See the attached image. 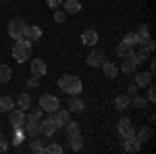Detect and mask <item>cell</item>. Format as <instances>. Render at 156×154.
<instances>
[{
  "label": "cell",
  "mask_w": 156,
  "mask_h": 154,
  "mask_svg": "<svg viewBox=\"0 0 156 154\" xmlns=\"http://www.w3.org/2000/svg\"><path fill=\"white\" fill-rule=\"evenodd\" d=\"M58 88L69 96H77V94H81V90H83L81 79L77 75H62L58 79Z\"/></svg>",
  "instance_id": "6da1fadb"
},
{
  "label": "cell",
  "mask_w": 156,
  "mask_h": 154,
  "mask_svg": "<svg viewBox=\"0 0 156 154\" xmlns=\"http://www.w3.org/2000/svg\"><path fill=\"white\" fill-rule=\"evenodd\" d=\"M29 54H31V42L25 40V38L17 40L15 46H12V56H15V60H17V63H25Z\"/></svg>",
  "instance_id": "7a4b0ae2"
},
{
  "label": "cell",
  "mask_w": 156,
  "mask_h": 154,
  "mask_svg": "<svg viewBox=\"0 0 156 154\" xmlns=\"http://www.w3.org/2000/svg\"><path fill=\"white\" fill-rule=\"evenodd\" d=\"M40 108H42V113H54V110H58L60 108V102H58V98L56 96H52V94H44V96H40Z\"/></svg>",
  "instance_id": "3957f363"
},
{
  "label": "cell",
  "mask_w": 156,
  "mask_h": 154,
  "mask_svg": "<svg viewBox=\"0 0 156 154\" xmlns=\"http://www.w3.org/2000/svg\"><path fill=\"white\" fill-rule=\"evenodd\" d=\"M25 27H27V23H25L23 19H11V23H9V36L12 38V40H21L25 34Z\"/></svg>",
  "instance_id": "277c9868"
},
{
  "label": "cell",
  "mask_w": 156,
  "mask_h": 154,
  "mask_svg": "<svg viewBox=\"0 0 156 154\" xmlns=\"http://www.w3.org/2000/svg\"><path fill=\"white\" fill-rule=\"evenodd\" d=\"M56 129H58V125L54 123V119H52V117L40 121V133H42L44 138H52V135L56 133Z\"/></svg>",
  "instance_id": "5b68a950"
},
{
  "label": "cell",
  "mask_w": 156,
  "mask_h": 154,
  "mask_svg": "<svg viewBox=\"0 0 156 154\" xmlns=\"http://www.w3.org/2000/svg\"><path fill=\"white\" fill-rule=\"evenodd\" d=\"M117 129H119V133H121V138H123V140H125V138L135 135V127H133V123L127 117H123L119 123H117Z\"/></svg>",
  "instance_id": "8992f818"
},
{
  "label": "cell",
  "mask_w": 156,
  "mask_h": 154,
  "mask_svg": "<svg viewBox=\"0 0 156 154\" xmlns=\"http://www.w3.org/2000/svg\"><path fill=\"white\" fill-rule=\"evenodd\" d=\"M9 115H11V117H9V123H11L12 129H15V127H23L25 125V110H21V108H12Z\"/></svg>",
  "instance_id": "52a82bcc"
},
{
  "label": "cell",
  "mask_w": 156,
  "mask_h": 154,
  "mask_svg": "<svg viewBox=\"0 0 156 154\" xmlns=\"http://www.w3.org/2000/svg\"><path fill=\"white\" fill-rule=\"evenodd\" d=\"M104 60H106V56H104V52H102V50H92V52L85 56L87 67H94V69H96V67H100Z\"/></svg>",
  "instance_id": "ba28073f"
},
{
  "label": "cell",
  "mask_w": 156,
  "mask_h": 154,
  "mask_svg": "<svg viewBox=\"0 0 156 154\" xmlns=\"http://www.w3.org/2000/svg\"><path fill=\"white\" fill-rule=\"evenodd\" d=\"M67 110H69V113H77V115H79V113H83V100H81V98H79V94L77 96H71V98H69V102H67Z\"/></svg>",
  "instance_id": "9c48e42d"
},
{
  "label": "cell",
  "mask_w": 156,
  "mask_h": 154,
  "mask_svg": "<svg viewBox=\"0 0 156 154\" xmlns=\"http://www.w3.org/2000/svg\"><path fill=\"white\" fill-rule=\"evenodd\" d=\"M69 115H71L69 110H60V108H58V110H54V113H52V119H54V123H56L58 127H65V125L71 121Z\"/></svg>",
  "instance_id": "30bf717a"
},
{
  "label": "cell",
  "mask_w": 156,
  "mask_h": 154,
  "mask_svg": "<svg viewBox=\"0 0 156 154\" xmlns=\"http://www.w3.org/2000/svg\"><path fill=\"white\" fill-rule=\"evenodd\" d=\"M140 148H142V144H140V140L135 135L125 138V142H123V150L125 152H140Z\"/></svg>",
  "instance_id": "8fae6325"
},
{
  "label": "cell",
  "mask_w": 156,
  "mask_h": 154,
  "mask_svg": "<svg viewBox=\"0 0 156 154\" xmlns=\"http://www.w3.org/2000/svg\"><path fill=\"white\" fill-rule=\"evenodd\" d=\"M23 38H25V40H29V42H36V40L42 38V29H40L37 25H27V27H25Z\"/></svg>",
  "instance_id": "7c38bea8"
},
{
  "label": "cell",
  "mask_w": 156,
  "mask_h": 154,
  "mask_svg": "<svg viewBox=\"0 0 156 154\" xmlns=\"http://www.w3.org/2000/svg\"><path fill=\"white\" fill-rule=\"evenodd\" d=\"M81 42H83L85 46H96L98 44V31L96 29H85L83 34H81Z\"/></svg>",
  "instance_id": "4fadbf2b"
},
{
  "label": "cell",
  "mask_w": 156,
  "mask_h": 154,
  "mask_svg": "<svg viewBox=\"0 0 156 154\" xmlns=\"http://www.w3.org/2000/svg\"><path fill=\"white\" fill-rule=\"evenodd\" d=\"M150 83H152V71L135 73V85L137 88H148Z\"/></svg>",
  "instance_id": "5bb4252c"
},
{
  "label": "cell",
  "mask_w": 156,
  "mask_h": 154,
  "mask_svg": "<svg viewBox=\"0 0 156 154\" xmlns=\"http://www.w3.org/2000/svg\"><path fill=\"white\" fill-rule=\"evenodd\" d=\"M100 67H102V73L106 75L108 79H115V77L119 75V69H117V65H115V63H110V60H104Z\"/></svg>",
  "instance_id": "9a60e30c"
},
{
  "label": "cell",
  "mask_w": 156,
  "mask_h": 154,
  "mask_svg": "<svg viewBox=\"0 0 156 154\" xmlns=\"http://www.w3.org/2000/svg\"><path fill=\"white\" fill-rule=\"evenodd\" d=\"M31 73H34L36 77H44V75H46V63L42 59H34L31 60Z\"/></svg>",
  "instance_id": "2e32d148"
},
{
  "label": "cell",
  "mask_w": 156,
  "mask_h": 154,
  "mask_svg": "<svg viewBox=\"0 0 156 154\" xmlns=\"http://www.w3.org/2000/svg\"><path fill=\"white\" fill-rule=\"evenodd\" d=\"M62 4H65V13L67 15H77L81 11V2L79 0H62Z\"/></svg>",
  "instance_id": "e0dca14e"
},
{
  "label": "cell",
  "mask_w": 156,
  "mask_h": 154,
  "mask_svg": "<svg viewBox=\"0 0 156 154\" xmlns=\"http://www.w3.org/2000/svg\"><path fill=\"white\" fill-rule=\"evenodd\" d=\"M115 108H119V110H127V108H131V98L127 94H121L115 98Z\"/></svg>",
  "instance_id": "ac0fdd59"
},
{
  "label": "cell",
  "mask_w": 156,
  "mask_h": 154,
  "mask_svg": "<svg viewBox=\"0 0 156 154\" xmlns=\"http://www.w3.org/2000/svg\"><path fill=\"white\" fill-rule=\"evenodd\" d=\"M137 67H140V65H137V63H135V60L129 56V59H123L121 71H123V73H135V71H137Z\"/></svg>",
  "instance_id": "d6986e66"
},
{
  "label": "cell",
  "mask_w": 156,
  "mask_h": 154,
  "mask_svg": "<svg viewBox=\"0 0 156 154\" xmlns=\"http://www.w3.org/2000/svg\"><path fill=\"white\" fill-rule=\"evenodd\" d=\"M12 108H15V102L11 96H0V113H11Z\"/></svg>",
  "instance_id": "ffe728a7"
},
{
  "label": "cell",
  "mask_w": 156,
  "mask_h": 154,
  "mask_svg": "<svg viewBox=\"0 0 156 154\" xmlns=\"http://www.w3.org/2000/svg\"><path fill=\"white\" fill-rule=\"evenodd\" d=\"M29 106H31V96L29 94H19V98H17V108L29 110Z\"/></svg>",
  "instance_id": "44dd1931"
},
{
  "label": "cell",
  "mask_w": 156,
  "mask_h": 154,
  "mask_svg": "<svg viewBox=\"0 0 156 154\" xmlns=\"http://www.w3.org/2000/svg\"><path fill=\"white\" fill-rule=\"evenodd\" d=\"M69 140H71V150L73 152H79V150L83 148V138H81V133H75Z\"/></svg>",
  "instance_id": "7402d4cb"
},
{
  "label": "cell",
  "mask_w": 156,
  "mask_h": 154,
  "mask_svg": "<svg viewBox=\"0 0 156 154\" xmlns=\"http://www.w3.org/2000/svg\"><path fill=\"white\" fill-rule=\"evenodd\" d=\"M135 34H137V44H142V46H144L146 42L150 40V31H148V25H142V27H140V29H137Z\"/></svg>",
  "instance_id": "603a6c76"
},
{
  "label": "cell",
  "mask_w": 156,
  "mask_h": 154,
  "mask_svg": "<svg viewBox=\"0 0 156 154\" xmlns=\"http://www.w3.org/2000/svg\"><path fill=\"white\" fill-rule=\"evenodd\" d=\"M12 131H15V135H12V146L19 148V146L23 144V140H25V129L23 127H15Z\"/></svg>",
  "instance_id": "cb8c5ba5"
},
{
  "label": "cell",
  "mask_w": 156,
  "mask_h": 154,
  "mask_svg": "<svg viewBox=\"0 0 156 154\" xmlns=\"http://www.w3.org/2000/svg\"><path fill=\"white\" fill-rule=\"evenodd\" d=\"M117 54H119L121 59H129V56L133 54V46H127V44L121 42L119 46H117Z\"/></svg>",
  "instance_id": "d4e9b609"
},
{
  "label": "cell",
  "mask_w": 156,
  "mask_h": 154,
  "mask_svg": "<svg viewBox=\"0 0 156 154\" xmlns=\"http://www.w3.org/2000/svg\"><path fill=\"white\" fill-rule=\"evenodd\" d=\"M11 77H12V69L9 65H0V83L11 81Z\"/></svg>",
  "instance_id": "484cf974"
},
{
  "label": "cell",
  "mask_w": 156,
  "mask_h": 154,
  "mask_svg": "<svg viewBox=\"0 0 156 154\" xmlns=\"http://www.w3.org/2000/svg\"><path fill=\"white\" fill-rule=\"evenodd\" d=\"M135 138L140 140V144L148 142V140L152 138V129H150V127H142V129H140V131H135Z\"/></svg>",
  "instance_id": "4316f807"
},
{
  "label": "cell",
  "mask_w": 156,
  "mask_h": 154,
  "mask_svg": "<svg viewBox=\"0 0 156 154\" xmlns=\"http://www.w3.org/2000/svg\"><path fill=\"white\" fill-rule=\"evenodd\" d=\"M131 59L135 60V63H137V65H140V63H144L146 59H150V52H148V50H146V48H142V50H140V52H135V50H133Z\"/></svg>",
  "instance_id": "83f0119b"
},
{
  "label": "cell",
  "mask_w": 156,
  "mask_h": 154,
  "mask_svg": "<svg viewBox=\"0 0 156 154\" xmlns=\"http://www.w3.org/2000/svg\"><path fill=\"white\" fill-rule=\"evenodd\" d=\"M131 106L135 108H146L148 106V98H142V96H131Z\"/></svg>",
  "instance_id": "f1b7e54d"
},
{
  "label": "cell",
  "mask_w": 156,
  "mask_h": 154,
  "mask_svg": "<svg viewBox=\"0 0 156 154\" xmlns=\"http://www.w3.org/2000/svg\"><path fill=\"white\" fill-rule=\"evenodd\" d=\"M44 142L42 140H31V144H29V150L31 152H36V154H44Z\"/></svg>",
  "instance_id": "f546056e"
},
{
  "label": "cell",
  "mask_w": 156,
  "mask_h": 154,
  "mask_svg": "<svg viewBox=\"0 0 156 154\" xmlns=\"http://www.w3.org/2000/svg\"><path fill=\"white\" fill-rule=\"evenodd\" d=\"M65 129H67V135H69V138H71V135H75V133H81L79 123H73V121H69V123L65 125Z\"/></svg>",
  "instance_id": "4dcf8cb0"
},
{
  "label": "cell",
  "mask_w": 156,
  "mask_h": 154,
  "mask_svg": "<svg viewBox=\"0 0 156 154\" xmlns=\"http://www.w3.org/2000/svg\"><path fill=\"white\" fill-rule=\"evenodd\" d=\"M123 44H127V46H135V44H137V34H135V31L125 34V38H123Z\"/></svg>",
  "instance_id": "1f68e13d"
},
{
  "label": "cell",
  "mask_w": 156,
  "mask_h": 154,
  "mask_svg": "<svg viewBox=\"0 0 156 154\" xmlns=\"http://www.w3.org/2000/svg\"><path fill=\"white\" fill-rule=\"evenodd\" d=\"M44 152L46 154H62V146L60 144H50V146L44 148Z\"/></svg>",
  "instance_id": "d6a6232c"
},
{
  "label": "cell",
  "mask_w": 156,
  "mask_h": 154,
  "mask_svg": "<svg viewBox=\"0 0 156 154\" xmlns=\"http://www.w3.org/2000/svg\"><path fill=\"white\" fill-rule=\"evenodd\" d=\"M54 21H56V23H65V21H67V13L56 9V11H54Z\"/></svg>",
  "instance_id": "836d02e7"
},
{
  "label": "cell",
  "mask_w": 156,
  "mask_h": 154,
  "mask_svg": "<svg viewBox=\"0 0 156 154\" xmlns=\"http://www.w3.org/2000/svg\"><path fill=\"white\" fill-rule=\"evenodd\" d=\"M148 102H150V104L156 102V92H154V85H152V83L148 85Z\"/></svg>",
  "instance_id": "e575fe53"
},
{
  "label": "cell",
  "mask_w": 156,
  "mask_h": 154,
  "mask_svg": "<svg viewBox=\"0 0 156 154\" xmlns=\"http://www.w3.org/2000/svg\"><path fill=\"white\" fill-rule=\"evenodd\" d=\"M0 152H2V154L9 152V140H6L2 133H0Z\"/></svg>",
  "instance_id": "d590c367"
},
{
  "label": "cell",
  "mask_w": 156,
  "mask_h": 154,
  "mask_svg": "<svg viewBox=\"0 0 156 154\" xmlns=\"http://www.w3.org/2000/svg\"><path fill=\"white\" fill-rule=\"evenodd\" d=\"M46 4H48L52 11H56V9H60V4H62V0H46Z\"/></svg>",
  "instance_id": "8d00e7d4"
},
{
  "label": "cell",
  "mask_w": 156,
  "mask_h": 154,
  "mask_svg": "<svg viewBox=\"0 0 156 154\" xmlns=\"http://www.w3.org/2000/svg\"><path fill=\"white\" fill-rule=\"evenodd\" d=\"M37 85H40V81H37V77H36V75L27 79V88H37Z\"/></svg>",
  "instance_id": "74e56055"
},
{
  "label": "cell",
  "mask_w": 156,
  "mask_h": 154,
  "mask_svg": "<svg viewBox=\"0 0 156 154\" xmlns=\"http://www.w3.org/2000/svg\"><path fill=\"white\" fill-rule=\"evenodd\" d=\"M135 94H137V85L133 83V85H129V88H127V96L131 98V96H135Z\"/></svg>",
  "instance_id": "f35d334b"
},
{
  "label": "cell",
  "mask_w": 156,
  "mask_h": 154,
  "mask_svg": "<svg viewBox=\"0 0 156 154\" xmlns=\"http://www.w3.org/2000/svg\"><path fill=\"white\" fill-rule=\"evenodd\" d=\"M154 67H156V63H154V59H150V71L154 73Z\"/></svg>",
  "instance_id": "ab89813d"
}]
</instances>
